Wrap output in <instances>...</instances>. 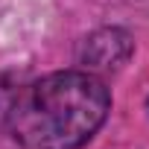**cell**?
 I'll return each instance as SVG.
<instances>
[{
	"instance_id": "cell-1",
	"label": "cell",
	"mask_w": 149,
	"mask_h": 149,
	"mask_svg": "<svg viewBox=\"0 0 149 149\" xmlns=\"http://www.w3.org/2000/svg\"><path fill=\"white\" fill-rule=\"evenodd\" d=\"M111 94L91 70H58L18 91L0 126L3 149H82L105 123Z\"/></svg>"
},
{
	"instance_id": "cell-2",
	"label": "cell",
	"mask_w": 149,
	"mask_h": 149,
	"mask_svg": "<svg viewBox=\"0 0 149 149\" xmlns=\"http://www.w3.org/2000/svg\"><path fill=\"white\" fill-rule=\"evenodd\" d=\"M134 53V38L120 26L91 32L79 47V64L85 70H120Z\"/></svg>"
},
{
	"instance_id": "cell-3",
	"label": "cell",
	"mask_w": 149,
	"mask_h": 149,
	"mask_svg": "<svg viewBox=\"0 0 149 149\" xmlns=\"http://www.w3.org/2000/svg\"><path fill=\"white\" fill-rule=\"evenodd\" d=\"M146 108H149V100H146Z\"/></svg>"
}]
</instances>
